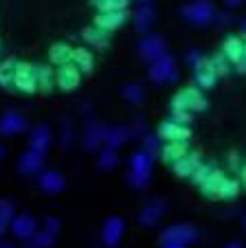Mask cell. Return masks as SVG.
<instances>
[{
	"label": "cell",
	"mask_w": 246,
	"mask_h": 248,
	"mask_svg": "<svg viewBox=\"0 0 246 248\" xmlns=\"http://www.w3.org/2000/svg\"><path fill=\"white\" fill-rule=\"evenodd\" d=\"M154 165V156L148 154L145 150H139L132 154L130 160V183L136 189H145L149 185V171Z\"/></svg>",
	"instance_id": "obj_1"
},
{
	"label": "cell",
	"mask_w": 246,
	"mask_h": 248,
	"mask_svg": "<svg viewBox=\"0 0 246 248\" xmlns=\"http://www.w3.org/2000/svg\"><path fill=\"white\" fill-rule=\"evenodd\" d=\"M215 14H218V11H215L211 0H196V2H189V5L182 7V18L189 24H196V27L211 24Z\"/></svg>",
	"instance_id": "obj_2"
},
{
	"label": "cell",
	"mask_w": 246,
	"mask_h": 248,
	"mask_svg": "<svg viewBox=\"0 0 246 248\" xmlns=\"http://www.w3.org/2000/svg\"><path fill=\"white\" fill-rule=\"evenodd\" d=\"M149 79L154 84H165V81H176L178 79V70L174 64V57H169L167 53L161 55L158 60L152 62L149 66Z\"/></svg>",
	"instance_id": "obj_3"
},
{
	"label": "cell",
	"mask_w": 246,
	"mask_h": 248,
	"mask_svg": "<svg viewBox=\"0 0 246 248\" xmlns=\"http://www.w3.org/2000/svg\"><path fill=\"white\" fill-rule=\"evenodd\" d=\"M172 108H185L189 112H202L207 110V99L198 88H182L176 97L172 99Z\"/></svg>",
	"instance_id": "obj_4"
},
{
	"label": "cell",
	"mask_w": 246,
	"mask_h": 248,
	"mask_svg": "<svg viewBox=\"0 0 246 248\" xmlns=\"http://www.w3.org/2000/svg\"><path fill=\"white\" fill-rule=\"evenodd\" d=\"M222 55L227 57V62H233V64H235L237 73H244V68H246V48H244V42H242L240 35H229V38L224 40Z\"/></svg>",
	"instance_id": "obj_5"
},
{
	"label": "cell",
	"mask_w": 246,
	"mask_h": 248,
	"mask_svg": "<svg viewBox=\"0 0 246 248\" xmlns=\"http://www.w3.org/2000/svg\"><path fill=\"white\" fill-rule=\"evenodd\" d=\"M11 86H16L18 90L27 94H33L37 90V81H35V73H33L31 64H24V62H18L14 68V81Z\"/></svg>",
	"instance_id": "obj_6"
},
{
	"label": "cell",
	"mask_w": 246,
	"mask_h": 248,
	"mask_svg": "<svg viewBox=\"0 0 246 248\" xmlns=\"http://www.w3.org/2000/svg\"><path fill=\"white\" fill-rule=\"evenodd\" d=\"M198 239V229L191 224H174L169 229L163 231L161 235V244L163 242H180V244H191Z\"/></svg>",
	"instance_id": "obj_7"
},
{
	"label": "cell",
	"mask_w": 246,
	"mask_h": 248,
	"mask_svg": "<svg viewBox=\"0 0 246 248\" xmlns=\"http://www.w3.org/2000/svg\"><path fill=\"white\" fill-rule=\"evenodd\" d=\"M139 53L143 60L154 62L167 53V44H165V40H163L161 35H145L139 44Z\"/></svg>",
	"instance_id": "obj_8"
},
{
	"label": "cell",
	"mask_w": 246,
	"mask_h": 248,
	"mask_svg": "<svg viewBox=\"0 0 246 248\" xmlns=\"http://www.w3.org/2000/svg\"><path fill=\"white\" fill-rule=\"evenodd\" d=\"M9 224H11V233H14L18 239H24V242H27V239L37 231L35 217L29 216V213H22V216H14Z\"/></svg>",
	"instance_id": "obj_9"
},
{
	"label": "cell",
	"mask_w": 246,
	"mask_h": 248,
	"mask_svg": "<svg viewBox=\"0 0 246 248\" xmlns=\"http://www.w3.org/2000/svg\"><path fill=\"white\" fill-rule=\"evenodd\" d=\"M158 136L169 140H187L191 136V130L185 125V123H178V121H165L158 125Z\"/></svg>",
	"instance_id": "obj_10"
},
{
	"label": "cell",
	"mask_w": 246,
	"mask_h": 248,
	"mask_svg": "<svg viewBox=\"0 0 246 248\" xmlns=\"http://www.w3.org/2000/svg\"><path fill=\"white\" fill-rule=\"evenodd\" d=\"M123 233H126V222L121 220V217H110V220L103 224V231H101V239L106 246H116V244L121 242V237H123Z\"/></svg>",
	"instance_id": "obj_11"
},
{
	"label": "cell",
	"mask_w": 246,
	"mask_h": 248,
	"mask_svg": "<svg viewBox=\"0 0 246 248\" xmlns=\"http://www.w3.org/2000/svg\"><path fill=\"white\" fill-rule=\"evenodd\" d=\"M29 127L27 119L22 117L20 112H7L5 117L0 119V134L2 136H14V134H20Z\"/></svg>",
	"instance_id": "obj_12"
},
{
	"label": "cell",
	"mask_w": 246,
	"mask_h": 248,
	"mask_svg": "<svg viewBox=\"0 0 246 248\" xmlns=\"http://www.w3.org/2000/svg\"><path fill=\"white\" fill-rule=\"evenodd\" d=\"M128 20L126 11H103L95 18V27L103 29V31H116L119 27H123Z\"/></svg>",
	"instance_id": "obj_13"
},
{
	"label": "cell",
	"mask_w": 246,
	"mask_h": 248,
	"mask_svg": "<svg viewBox=\"0 0 246 248\" xmlns=\"http://www.w3.org/2000/svg\"><path fill=\"white\" fill-rule=\"evenodd\" d=\"M57 84L62 90H75L79 86V70L75 64H62L57 70Z\"/></svg>",
	"instance_id": "obj_14"
},
{
	"label": "cell",
	"mask_w": 246,
	"mask_h": 248,
	"mask_svg": "<svg viewBox=\"0 0 246 248\" xmlns=\"http://www.w3.org/2000/svg\"><path fill=\"white\" fill-rule=\"evenodd\" d=\"M42 165H44V154H40L35 150H27L22 154V158H20V171L27 173V176H33V173L42 169Z\"/></svg>",
	"instance_id": "obj_15"
},
{
	"label": "cell",
	"mask_w": 246,
	"mask_h": 248,
	"mask_svg": "<svg viewBox=\"0 0 246 248\" xmlns=\"http://www.w3.org/2000/svg\"><path fill=\"white\" fill-rule=\"evenodd\" d=\"M106 130L108 127H103L101 123H90L88 125V130H86V134H84V147L86 150H99V147L103 145V136H106Z\"/></svg>",
	"instance_id": "obj_16"
},
{
	"label": "cell",
	"mask_w": 246,
	"mask_h": 248,
	"mask_svg": "<svg viewBox=\"0 0 246 248\" xmlns=\"http://www.w3.org/2000/svg\"><path fill=\"white\" fill-rule=\"evenodd\" d=\"M51 140H53V134H51V130H49L47 125L33 127V132H31V150L44 154V152L51 147Z\"/></svg>",
	"instance_id": "obj_17"
},
{
	"label": "cell",
	"mask_w": 246,
	"mask_h": 248,
	"mask_svg": "<svg viewBox=\"0 0 246 248\" xmlns=\"http://www.w3.org/2000/svg\"><path fill=\"white\" fill-rule=\"evenodd\" d=\"M189 152V145H187V140H169L167 145L161 150L163 154V160L169 165H174L178 158H182V156Z\"/></svg>",
	"instance_id": "obj_18"
},
{
	"label": "cell",
	"mask_w": 246,
	"mask_h": 248,
	"mask_svg": "<svg viewBox=\"0 0 246 248\" xmlns=\"http://www.w3.org/2000/svg\"><path fill=\"white\" fill-rule=\"evenodd\" d=\"M198 165H200V156L198 154H189V152H187V154L182 156V158H178L172 167H174V171H176V176H180V178H189Z\"/></svg>",
	"instance_id": "obj_19"
},
{
	"label": "cell",
	"mask_w": 246,
	"mask_h": 248,
	"mask_svg": "<svg viewBox=\"0 0 246 248\" xmlns=\"http://www.w3.org/2000/svg\"><path fill=\"white\" fill-rule=\"evenodd\" d=\"M64 178L57 171H42L40 173V189L47 193H60L64 189Z\"/></svg>",
	"instance_id": "obj_20"
},
{
	"label": "cell",
	"mask_w": 246,
	"mask_h": 248,
	"mask_svg": "<svg viewBox=\"0 0 246 248\" xmlns=\"http://www.w3.org/2000/svg\"><path fill=\"white\" fill-rule=\"evenodd\" d=\"M227 178L220 169H213V171L207 176V180H202L200 183V189H202V193L207 198H218V191H220V185H222V180Z\"/></svg>",
	"instance_id": "obj_21"
},
{
	"label": "cell",
	"mask_w": 246,
	"mask_h": 248,
	"mask_svg": "<svg viewBox=\"0 0 246 248\" xmlns=\"http://www.w3.org/2000/svg\"><path fill=\"white\" fill-rule=\"evenodd\" d=\"M194 70H196V84H198L200 88H213L215 81H218V75L213 73V68L209 66V62L204 60L202 64Z\"/></svg>",
	"instance_id": "obj_22"
},
{
	"label": "cell",
	"mask_w": 246,
	"mask_h": 248,
	"mask_svg": "<svg viewBox=\"0 0 246 248\" xmlns=\"http://www.w3.org/2000/svg\"><path fill=\"white\" fill-rule=\"evenodd\" d=\"M154 18H156V14H154V9L148 5V2H145L143 7H139V9H136V14H134L136 31L148 33L149 29H152V24H154Z\"/></svg>",
	"instance_id": "obj_23"
},
{
	"label": "cell",
	"mask_w": 246,
	"mask_h": 248,
	"mask_svg": "<svg viewBox=\"0 0 246 248\" xmlns=\"http://www.w3.org/2000/svg\"><path fill=\"white\" fill-rule=\"evenodd\" d=\"M128 139H130L128 127H110V130H106V136H103V145H108L110 150H116L123 143H128Z\"/></svg>",
	"instance_id": "obj_24"
},
{
	"label": "cell",
	"mask_w": 246,
	"mask_h": 248,
	"mask_svg": "<svg viewBox=\"0 0 246 248\" xmlns=\"http://www.w3.org/2000/svg\"><path fill=\"white\" fill-rule=\"evenodd\" d=\"M163 209H165V204H163L161 200L149 202V204L141 211V224H143V226H154L158 220H161Z\"/></svg>",
	"instance_id": "obj_25"
},
{
	"label": "cell",
	"mask_w": 246,
	"mask_h": 248,
	"mask_svg": "<svg viewBox=\"0 0 246 248\" xmlns=\"http://www.w3.org/2000/svg\"><path fill=\"white\" fill-rule=\"evenodd\" d=\"M33 73H35L37 88L42 90V93H51L53 90V73H51V68H49V66H35Z\"/></svg>",
	"instance_id": "obj_26"
},
{
	"label": "cell",
	"mask_w": 246,
	"mask_h": 248,
	"mask_svg": "<svg viewBox=\"0 0 246 248\" xmlns=\"http://www.w3.org/2000/svg\"><path fill=\"white\" fill-rule=\"evenodd\" d=\"M73 62H75V66H77V70L93 73L95 60H93V53L90 51H86V48H77V51H73Z\"/></svg>",
	"instance_id": "obj_27"
},
{
	"label": "cell",
	"mask_w": 246,
	"mask_h": 248,
	"mask_svg": "<svg viewBox=\"0 0 246 248\" xmlns=\"http://www.w3.org/2000/svg\"><path fill=\"white\" fill-rule=\"evenodd\" d=\"M84 40L88 44H93V46L103 48V46H108V31H103L99 27H90L84 31Z\"/></svg>",
	"instance_id": "obj_28"
},
{
	"label": "cell",
	"mask_w": 246,
	"mask_h": 248,
	"mask_svg": "<svg viewBox=\"0 0 246 248\" xmlns=\"http://www.w3.org/2000/svg\"><path fill=\"white\" fill-rule=\"evenodd\" d=\"M51 62L53 64H57V66H62V64H68L70 60H73V51H70V46L68 44H55V46L51 48Z\"/></svg>",
	"instance_id": "obj_29"
},
{
	"label": "cell",
	"mask_w": 246,
	"mask_h": 248,
	"mask_svg": "<svg viewBox=\"0 0 246 248\" xmlns=\"http://www.w3.org/2000/svg\"><path fill=\"white\" fill-rule=\"evenodd\" d=\"M95 5H97L99 14H103V11H126L130 0H95Z\"/></svg>",
	"instance_id": "obj_30"
},
{
	"label": "cell",
	"mask_w": 246,
	"mask_h": 248,
	"mask_svg": "<svg viewBox=\"0 0 246 248\" xmlns=\"http://www.w3.org/2000/svg\"><path fill=\"white\" fill-rule=\"evenodd\" d=\"M237 193H240V183H237V180H231V178H224L222 185H220L218 198H224V200H233V198H237Z\"/></svg>",
	"instance_id": "obj_31"
},
{
	"label": "cell",
	"mask_w": 246,
	"mask_h": 248,
	"mask_svg": "<svg viewBox=\"0 0 246 248\" xmlns=\"http://www.w3.org/2000/svg\"><path fill=\"white\" fill-rule=\"evenodd\" d=\"M53 239L55 237H51V235L44 233V231H35V233L27 239V248H49L53 244Z\"/></svg>",
	"instance_id": "obj_32"
},
{
	"label": "cell",
	"mask_w": 246,
	"mask_h": 248,
	"mask_svg": "<svg viewBox=\"0 0 246 248\" xmlns=\"http://www.w3.org/2000/svg\"><path fill=\"white\" fill-rule=\"evenodd\" d=\"M11 217H14V204L9 200H0V237H2L5 229L9 226Z\"/></svg>",
	"instance_id": "obj_33"
},
{
	"label": "cell",
	"mask_w": 246,
	"mask_h": 248,
	"mask_svg": "<svg viewBox=\"0 0 246 248\" xmlns=\"http://www.w3.org/2000/svg\"><path fill=\"white\" fill-rule=\"evenodd\" d=\"M14 68H16L14 60H7L5 64L0 66V86H5V88L11 86V81H14Z\"/></svg>",
	"instance_id": "obj_34"
},
{
	"label": "cell",
	"mask_w": 246,
	"mask_h": 248,
	"mask_svg": "<svg viewBox=\"0 0 246 248\" xmlns=\"http://www.w3.org/2000/svg\"><path fill=\"white\" fill-rule=\"evenodd\" d=\"M207 62H209V66L213 68V73H215L218 77H220V75H227V73H229V62H227V57H224L222 53L213 55L211 60H207Z\"/></svg>",
	"instance_id": "obj_35"
},
{
	"label": "cell",
	"mask_w": 246,
	"mask_h": 248,
	"mask_svg": "<svg viewBox=\"0 0 246 248\" xmlns=\"http://www.w3.org/2000/svg\"><path fill=\"white\" fill-rule=\"evenodd\" d=\"M123 97H126L128 101H132V103H141L145 99V93H143V88H141V86L128 84L126 88H123Z\"/></svg>",
	"instance_id": "obj_36"
},
{
	"label": "cell",
	"mask_w": 246,
	"mask_h": 248,
	"mask_svg": "<svg viewBox=\"0 0 246 248\" xmlns=\"http://www.w3.org/2000/svg\"><path fill=\"white\" fill-rule=\"evenodd\" d=\"M116 163H119V158H116V152L115 150H103L101 156H99V167L101 169H115Z\"/></svg>",
	"instance_id": "obj_37"
},
{
	"label": "cell",
	"mask_w": 246,
	"mask_h": 248,
	"mask_svg": "<svg viewBox=\"0 0 246 248\" xmlns=\"http://www.w3.org/2000/svg\"><path fill=\"white\" fill-rule=\"evenodd\" d=\"M143 150L156 158V154L161 152V140H158L156 136H152V134H145L143 136Z\"/></svg>",
	"instance_id": "obj_38"
},
{
	"label": "cell",
	"mask_w": 246,
	"mask_h": 248,
	"mask_svg": "<svg viewBox=\"0 0 246 248\" xmlns=\"http://www.w3.org/2000/svg\"><path fill=\"white\" fill-rule=\"evenodd\" d=\"M211 171H213V167H211V165H202V163H200L198 167L194 169V173H191L189 178L194 180L196 185H200V183H202V180H207V176H209Z\"/></svg>",
	"instance_id": "obj_39"
},
{
	"label": "cell",
	"mask_w": 246,
	"mask_h": 248,
	"mask_svg": "<svg viewBox=\"0 0 246 248\" xmlns=\"http://www.w3.org/2000/svg\"><path fill=\"white\" fill-rule=\"evenodd\" d=\"M44 233H49L51 237H57V233H60V220H57V217H47V222H44Z\"/></svg>",
	"instance_id": "obj_40"
},
{
	"label": "cell",
	"mask_w": 246,
	"mask_h": 248,
	"mask_svg": "<svg viewBox=\"0 0 246 248\" xmlns=\"http://www.w3.org/2000/svg\"><path fill=\"white\" fill-rule=\"evenodd\" d=\"M204 60H207V57H204L200 51H191V53H187V64H189L191 68H198V66L202 64Z\"/></svg>",
	"instance_id": "obj_41"
},
{
	"label": "cell",
	"mask_w": 246,
	"mask_h": 248,
	"mask_svg": "<svg viewBox=\"0 0 246 248\" xmlns=\"http://www.w3.org/2000/svg\"><path fill=\"white\" fill-rule=\"evenodd\" d=\"M70 143H73V127L66 123L64 130H62V145H64V147H70Z\"/></svg>",
	"instance_id": "obj_42"
},
{
	"label": "cell",
	"mask_w": 246,
	"mask_h": 248,
	"mask_svg": "<svg viewBox=\"0 0 246 248\" xmlns=\"http://www.w3.org/2000/svg\"><path fill=\"white\" fill-rule=\"evenodd\" d=\"M213 22L218 24V27H227V24H231L233 22V16L231 14H215V18H213Z\"/></svg>",
	"instance_id": "obj_43"
},
{
	"label": "cell",
	"mask_w": 246,
	"mask_h": 248,
	"mask_svg": "<svg viewBox=\"0 0 246 248\" xmlns=\"http://www.w3.org/2000/svg\"><path fill=\"white\" fill-rule=\"evenodd\" d=\"M229 165H231L233 171L244 173V169H242V165H240V156H237V154H231V156H229Z\"/></svg>",
	"instance_id": "obj_44"
},
{
	"label": "cell",
	"mask_w": 246,
	"mask_h": 248,
	"mask_svg": "<svg viewBox=\"0 0 246 248\" xmlns=\"http://www.w3.org/2000/svg\"><path fill=\"white\" fill-rule=\"evenodd\" d=\"M163 248H185V244H180V242H163Z\"/></svg>",
	"instance_id": "obj_45"
},
{
	"label": "cell",
	"mask_w": 246,
	"mask_h": 248,
	"mask_svg": "<svg viewBox=\"0 0 246 248\" xmlns=\"http://www.w3.org/2000/svg\"><path fill=\"white\" fill-rule=\"evenodd\" d=\"M224 5L231 7V9H235V7H240V5H242V0H224Z\"/></svg>",
	"instance_id": "obj_46"
},
{
	"label": "cell",
	"mask_w": 246,
	"mask_h": 248,
	"mask_svg": "<svg viewBox=\"0 0 246 248\" xmlns=\"http://www.w3.org/2000/svg\"><path fill=\"white\" fill-rule=\"evenodd\" d=\"M227 248H244V246L240 242H231V244H227Z\"/></svg>",
	"instance_id": "obj_47"
},
{
	"label": "cell",
	"mask_w": 246,
	"mask_h": 248,
	"mask_svg": "<svg viewBox=\"0 0 246 248\" xmlns=\"http://www.w3.org/2000/svg\"><path fill=\"white\" fill-rule=\"evenodd\" d=\"M0 248H14L11 244H0Z\"/></svg>",
	"instance_id": "obj_48"
},
{
	"label": "cell",
	"mask_w": 246,
	"mask_h": 248,
	"mask_svg": "<svg viewBox=\"0 0 246 248\" xmlns=\"http://www.w3.org/2000/svg\"><path fill=\"white\" fill-rule=\"evenodd\" d=\"M5 158V150H2V147H0V160Z\"/></svg>",
	"instance_id": "obj_49"
},
{
	"label": "cell",
	"mask_w": 246,
	"mask_h": 248,
	"mask_svg": "<svg viewBox=\"0 0 246 248\" xmlns=\"http://www.w3.org/2000/svg\"><path fill=\"white\" fill-rule=\"evenodd\" d=\"M143 2H149V0H143Z\"/></svg>",
	"instance_id": "obj_50"
}]
</instances>
